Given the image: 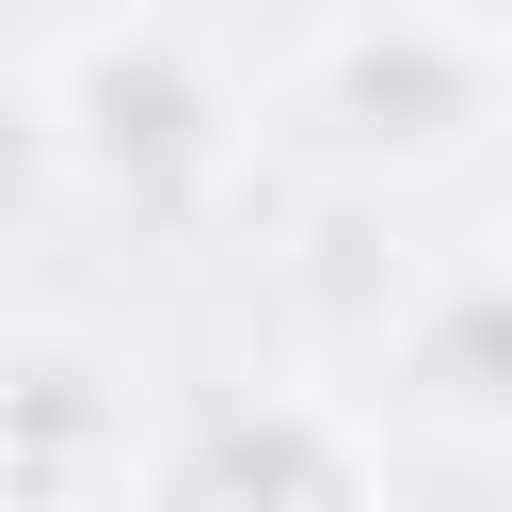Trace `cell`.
Masks as SVG:
<instances>
[{"label":"cell","mask_w":512,"mask_h":512,"mask_svg":"<svg viewBox=\"0 0 512 512\" xmlns=\"http://www.w3.org/2000/svg\"><path fill=\"white\" fill-rule=\"evenodd\" d=\"M32 80H48V144L96 160V176H128V192L224 176V144H240L224 48H208V32H160V16H128V32H48Z\"/></svg>","instance_id":"obj_1"},{"label":"cell","mask_w":512,"mask_h":512,"mask_svg":"<svg viewBox=\"0 0 512 512\" xmlns=\"http://www.w3.org/2000/svg\"><path fill=\"white\" fill-rule=\"evenodd\" d=\"M160 512H352V432H336V400H304V384H224V400H192L176 416V448H160Z\"/></svg>","instance_id":"obj_3"},{"label":"cell","mask_w":512,"mask_h":512,"mask_svg":"<svg viewBox=\"0 0 512 512\" xmlns=\"http://www.w3.org/2000/svg\"><path fill=\"white\" fill-rule=\"evenodd\" d=\"M384 368L416 416L448 432H512V256H464V272H416L384 304Z\"/></svg>","instance_id":"obj_4"},{"label":"cell","mask_w":512,"mask_h":512,"mask_svg":"<svg viewBox=\"0 0 512 512\" xmlns=\"http://www.w3.org/2000/svg\"><path fill=\"white\" fill-rule=\"evenodd\" d=\"M128 464V384L80 352V336H0V480H96Z\"/></svg>","instance_id":"obj_5"},{"label":"cell","mask_w":512,"mask_h":512,"mask_svg":"<svg viewBox=\"0 0 512 512\" xmlns=\"http://www.w3.org/2000/svg\"><path fill=\"white\" fill-rule=\"evenodd\" d=\"M32 160H48V80H32V48H16V64H0V192H16Z\"/></svg>","instance_id":"obj_6"},{"label":"cell","mask_w":512,"mask_h":512,"mask_svg":"<svg viewBox=\"0 0 512 512\" xmlns=\"http://www.w3.org/2000/svg\"><path fill=\"white\" fill-rule=\"evenodd\" d=\"M496 96H512V48H496V32H448V16H384V32H320V48H304V112H320L352 160L480 144Z\"/></svg>","instance_id":"obj_2"}]
</instances>
